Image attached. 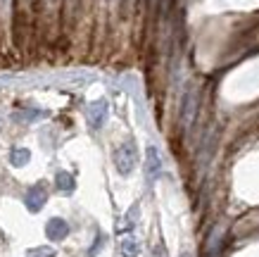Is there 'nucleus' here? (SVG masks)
Listing matches in <instances>:
<instances>
[{
	"label": "nucleus",
	"instance_id": "obj_6",
	"mask_svg": "<svg viewBox=\"0 0 259 257\" xmlns=\"http://www.w3.org/2000/svg\"><path fill=\"white\" fill-rule=\"evenodd\" d=\"M46 236L50 241H64V238L69 236V224L60 217H53L46 224Z\"/></svg>",
	"mask_w": 259,
	"mask_h": 257
},
{
	"label": "nucleus",
	"instance_id": "obj_5",
	"mask_svg": "<svg viewBox=\"0 0 259 257\" xmlns=\"http://www.w3.org/2000/svg\"><path fill=\"white\" fill-rule=\"evenodd\" d=\"M159 174H162V157H159L155 145H148V150H145V176H148V181H155Z\"/></svg>",
	"mask_w": 259,
	"mask_h": 257
},
{
	"label": "nucleus",
	"instance_id": "obj_2",
	"mask_svg": "<svg viewBox=\"0 0 259 257\" xmlns=\"http://www.w3.org/2000/svg\"><path fill=\"white\" fill-rule=\"evenodd\" d=\"M195 109H197V91L195 88H188L183 100H181V124L190 126L193 117H195Z\"/></svg>",
	"mask_w": 259,
	"mask_h": 257
},
{
	"label": "nucleus",
	"instance_id": "obj_4",
	"mask_svg": "<svg viewBox=\"0 0 259 257\" xmlns=\"http://www.w3.org/2000/svg\"><path fill=\"white\" fill-rule=\"evenodd\" d=\"M107 115H110L107 100H95L88 105V124L93 126V129H102L105 122H107Z\"/></svg>",
	"mask_w": 259,
	"mask_h": 257
},
{
	"label": "nucleus",
	"instance_id": "obj_3",
	"mask_svg": "<svg viewBox=\"0 0 259 257\" xmlns=\"http://www.w3.org/2000/svg\"><path fill=\"white\" fill-rule=\"evenodd\" d=\"M46 200H48V191H46L43 183L31 186L29 191H26V195H24V203H26L29 212H40V207L46 205Z\"/></svg>",
	"mask_w": 259,
	"mask_h": 257
},
{
	"label": "nucleus",
	"instance_id": "obj_8",
	"mask_svg": "<svg viewBox=\"0 0 259 257\" xmlns=\"http://www.w3.org/2000/svg\"><path fill=\"white\" fill-rule=\"evenodd\" d=\"M55 183L62 193H74V176H71L69 171H57Z\"/></svg>",
	"mask_w": 259,
	"mask_h": 257
},
{
	"label": "nucleus",
	"instance_id": "obj_1",
	"mask_svg": "<svg viewBox=\"0 0 259 257\" xmlns=\"http://www.w3.org/2000/svg\"><path fill=\"white\" fill-rule=\"evenodd\" d=\"M136 162H138V150L134 140H126L114 150V167L121 176H128L136 169Z\"/></svg>",
	"mask_w": 259,
	"mask_h": 257
},
{
	"label": "nucleus",
	"instance_id": "obj_11",
	"mask_svg": "<svg viewBox=\"0 0 259 257\" xmlns=\"http://www.w3.org/2000/svg\"><path fill=\"white\" fill-rule=\"evenodd\" d=\"M136 219H138V205H134V207L128 210V214H126V229H131Z\"/></svg>",
	"mask_w": 259,
	"mask_h": 257
},
{
	"label": "nucleus",
	"instance_id": "obj_10",
	"mask_svg": "<svg viewBox=\"0 0 259 257\" xmlns=\"http://www.w3.org/2000/svg\"><path fill=\"white\" fill-rule=\"evenodd\" d=\"M26 257H55V250L50 245H40V248H31L26 252Z\"/></svg>",
	"mask_w": 259,
	"mask_h": 257
},
{
	"label": "nucleus",
	"instance_id": "obj_12",
	"mask_svg": "<svg viewBox=\"0 0 259 257\" xmlns=\"http://www.w3.org/2000/svg\"><path fill=\"white\" fill-rule=\"evenodd\" d=\"M102 241H105V236H98V238H95V245H93V250H91V257H93L95 252H98V250H100Z\"/></svg>",
	"mask_w": 259,
	"mask_h": 257
},
{
	"label": "nucleus",
	"instance_id": "obj_7",
	"mask_svg": "<svg viewBox=\"0 0 259 257\" xmlns=\"http://www.w3.org/2000/svg\"><path fill=\"white\" fill-rule=\"evenodd\" d=\"M119 248H121V255L124 257H138L141 255V243L136 241V238H131V236L119 243Z\"/></svg>",
	"mask_w": 259,
	"mask_h": 257
},
{
	"label": "nucleus",
	"instance_id": "obj_9",
	"mask_svg": "<svg viewBox=\"0 0 259 257\" xmlns=\"http://www.w3.org/2000/svg\"><path fill=\"white\" fill-rule=\"evenodd\" d=\"M29 160H31V153L26 148H12V153H10V162L15 167H24V164H29Z\"/></svg>",
	"mask_w": 259,
	"mask_h": 257
}]
</instances>
